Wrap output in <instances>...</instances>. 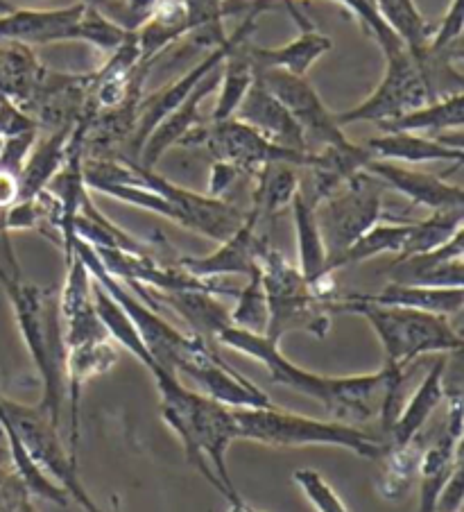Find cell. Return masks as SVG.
<instances>
[{
  "label": "cell",
  "mask_w": 464,
  "mask_h": 512,
  "mask_svg": "<svg viewBox=\"0 0 464 512\" xmlns=\"http://www.w3.org/2000/svg\"><path fill=\"white\" fill-rule=\"evenodd\" d=\"M125 173L120 182L109 184H143L166 198L173 207L179 211L182 218V227L191 229V232L202 234L211 241L222 243L243 225L245 211H240L234 204H229L225 198H211L206 193H195L191 189H184L170 179L161 177L154 170H148L136 164L132 159H125Z\"/></svg>",
  "instance_id": "cell-12"
},
{
  "label": "cell",
  "mask_w": 464,
  "mask_h": 512,
  "mask_svg": "<svg viewBox=\"0 0 464 512\" xmlns=\"http://www.w3.org/2000/svg\"><path fill=\"white\" fill-rule=\"evenodd\" d=\"M363 170L376 177L383 186L401 193L403 198H408L417 207H426L431 211L464 207L462 186L446 182L440 175H431L424 173V170H415L381 159H372Z\"/></svg>",
  "instance_id": "cell-17"
},
{
  "label": "cell",
  "mask_w": 464,
  "mask_h": 512,
  "mask_svg": "<svg viewBox=\"0 0 464 512\" xmlns=\"http://www.w3.org/2000/svg\"><path fill=\"white\" fill-rule=\"evenodd\" d=\"M365 148L372 152L374 159L394 161L403 166H417L426 161H453L455 168L462 166L464 148L462 134L426 136L415 132H383L367 139Z\"/></svg>",
  "instance_id": "cell-19"
},
{
  "label": "cell",
  "mask_w": 464,
  "mask_h": 512,
  "mask_svg": "<svg viewBox=\"0 0 464 512\" xmlns=\"http://www.w3.org/2000/svg\"><path fill=\"white\" fill-rule=\"evenodd\" d=\"M25 497L30 494L14 469L0 467V512H16Z\"/></svg>",
  "instance_id": "cell-37"
},
{
  "label": "cell",
  "mask_w": 464,
  "mask_h": 512,
  "mask_svg": "<svg viewBox=\"0 0 464 512\" xmlns=\"http://www.w3.org/2000/svg\"><path fill=\"white\" fill-rule=\"evenodd\" d=\"M240 177V170H236L234 166L222 164V161H213L211 168V179H209V193L211 198H222L231 186H234L236 179Z\"/></svg>",
  "instance_id": "cell-39"
},
{
  "label": "cell",
  "mask_w": 464,
  "mask_h": 512,
  "mask_svg": "<svg viewBox=\"0 0 464 512\" xmlns=\"http://www.w3.org/2000/svg\"><path fill=\"white\" fill-rule=\"evenodd\" d=\"M462 497H464V479L462 465L455 469L451 481L446 483L440 501H437L435 512H462Z\"/></svg>",
  "instance_id": "cell-38"
},
{
  "label": "cell",
  "mask_w": 464,
  "mask_h": 512,
  "mask_svg": "<svg viewBox=\"0 0 464 512\" xmlns=\"http://www.w3.org/2000/svg\"><path fill=\"white\" fill-rule=\"evenodd\" d=\"M186 148L191 145H204L211 152V157L222 164L234 166L240 175H254L268 164H290L297 168L313 166L315 155L308 152L281 148V145L265 139L252 127L240 123L238 118H227V121H211L200 123L188 134L184 141Z\"/></svg>",
  "instance_id": "cell-11"
},
{
  "label": "cell",
  "mask_w": 464,
  "mask_h": 512,
  "mask_svg": "<svg viewBox=\"0 0 464 512\" xmlns=\"http://www.w3.org/2000/svg\"><path fill=\"white\" fill-rule=\"evenodd\" d=\"M161 399V417L170 426L193 465L227 503L238 501L240 494L231 481L227 451L238 440L234 408L206 397L200 390L186 388L177 374L161 365L150 370Z\"/></svg>",
  "instance_id": "cell-3"
},
{
  "label": "cell",
  "mask_w": 464,
  "mask_h": 512,
  "mask_svg": "<svg viewBox=\"0 0 464 512\" xmlns=\"http://www.w3.org/2000/svg\"><path fill=\"white\" fill-rule=\"evenodd\" d=\"M14 10H16V7L12 3H7V0H0V14H10Z\"/></svg>",
  "instance_id": "cell-43"
},
{
  "label": "cell",
  "mask_w": 464,
  "mask_h": 512,
  "mask_svg": "<svg viewBox=\"0 0 464 512\" xmlns=\"http://www.w3.org/2000/svg\"><path fill=\"white\" fill-rule=\"evenodd\" d=\"M358 300L381 304V306H399V309H415L435 315H458L464 306V286L462 288H433V286H415L390 281L388 286L378 293H354Z\"/></svg>",
  "instance_id": "cell-26"
},
{
  "label": "cell",
  "mask_w": 464,
  "mask_h": 512,
  "mask_svg": "<svg viewBox=\"0 0 464 512\" xmlns=\"http://www.w3.org/2000/svg\"><path fill=\"white\" fill-rule=\"evenodd\" d=\"M73 127L46 132L37 136L25 166L19 177V202L34 200L39 193L48 189V184L57 177L68 159V141H71Z\"/></svg>",
  "instance_id": "cell-25"
},
{
  "label": "cell",
  "mask_w": 464,
  "mask_h": 512,
  "mask_svg": "<svg viewBox=\"0 0 464 512\" xmlns=\"http://www.w3.org/2000/svg\"><path fill=\"white\" fill-rule=\"evenodd\" d=\"M261 213L249 209L240 225L227 241L218 245L216 252L206 256H182L177 266L197 279H225V277H249L259 268V250L265 238H259Z\"/></svg>",
  "instance_id": "cell-15"
},
{
  "label": "cell",
  "mask_w": 464,
  "mask_h": 512,
  "mask_svg": "<svg viewBox=\"0 0 464 512\" xmlns=\"http://www.w3.org/2000/svg\"><path fill=\"white\" fill-rule=\"evenodd\" d=\"M111 510H114V512H123V508H120V499L116 497V494H114V497H111Z\"/></svg>",
  "instance_id": "cell-44"
},
{
  "label": "cell",
  "mask_w": 464,
  "mask_h": 512,
  "mask_svg": "<svg viewBox=\"0 0 464 512\" xmlns=\"http://www.w3.org/2000/svg\"><path fill=\"white\" fill-rule=\"evenodd\" d=\"M252 209L261 213V218L274 216L286 209L295 200L299 191V168L290 164H268L256 170Z\"/></svg>",
  "instance_id": "cell-29"
},
{
  "label": "cell",
  "mask_w": 464,
  "mask_h": 512,
  "mask_svg": "<svg viewBox=\"0 0 464 512\" xmlns=\"http://www.w3.org/2000/svg\"><path fill=\"white\" fill-rule=\"evenodd\" d=\"M462 229H464V207L431 211V216L426 220L410 223L406 243H403V250L394 256V261H403L408 259V256L431 252L435 247L451 241V238L458 232H462Z\"/></svg>",
  "instance_id": "cell-30"
},
{
  "label": "cell",
  "mask_w": 464,
  "mask_h": 512,
  "mask_svg": "<svg viewBox=\"0 0 464 512\" xmlns=\"http://www.w3.org/2000/svg\"><path fill=\"white\" fill-rule=\"evenodd\" d=\"M25 132H39L34 118L19 105H14L10 98L0 100V139H10V136Z\"/></svg>",
  "instance_id": "cell-36"
},
{
  "label": "cell",
  "mask_w": 464,
  "mask_h": 512,
  "mask_svg": "<svg viewBox=\"0 0 464 512\" xmlns=\"http://www.w3.org/2000/svg\"><path fill=\"white\" fill-rule=\"evenodd\" d=\"M292 481L299 485V490L304 492V497L311 501V506L317 512H349L345 501L340 499V494L331 488V483L317 469H297L292 474Z\"/></svg>",
  "instance_id": "cell-34"
},
{
  "label": "cell",
  "mask_w": 464,
  "mask_h": 512,
  "mask_svg": "<svg viewBox=\"0 0 464 512\" xmlns=\"http://www.w3.org/2000/svg\"><path fill=\"white\" fill-rule=\"evenodd\" d=\"M464 123V93H451V96L426 102L412 112L388 123L378 125L381 132H415L426 136H444L449 132H460Z\"/></svg>",
  "instance_id": "cell-27"
},
{
  "label": "cell",
  "mask_w": 464,
  "mask_h": 512,
  "mask_svg": "<svg viewBox=\"0 0 464 512\" xmlns=\"http://www.w3.org/2000/svg\"><path fill=\"white\" fill-rule=\"evenodd\" d=\"M412 220H392V223H376L372 229L356 238L345 252L329 263V272H338L342 268L358 266V263H365L369 259H376V256L383 254H394L397 256L403 250V243H406L408 232H410Z\"/></svg>",
  "instance_id": "cell-28"
},
{
  "label": "cell",
  "mask_w": 464,
  "mask_h": 512,
  "mask_svg": "<svg viewBox=\"0 0 464 512\" xmlns=\"http://www.w3.org/2000/svg\"><path fill=\"white\" fill-rule=\"evenodd\" d=\"M238 440L256 445L297 449V447H338L365 460H381L388 451L385 440L367 433L358 426L315 420L308 415L265 408H234Z\"/></svg>",
  "instance_id": "cell-5"
},
{
  "label": "cell",
  "mask_w": 464,
  "mask_h": 512,
  "mask_svg": "<svg viewBox=\"0 0 464 512\" xmlns=\"http://www.w3.org/2000/svg\"><path fill=\"white\" fill-rule=\"evenodd\" d=\"M286 7L299 28L295 39H290L288 44L277 46V48H256V46L245 44L240 50H243L249 66L254 68V73L283 71V73L297 75V78H306L308 68L333 48V39L317 30L315 25L297 10V5L292 3V0H286Z\"/></svg>",
  "instance_id": "cell-16"
},
{
  "label": "cell",
  "mask_w": 464,
  "mask_h": 512,
  "mask_svg": "<svg viewBox=\"0 0 464 512\" xmlns=\"http://www.w3.org/2000/svg\"><path fill=\"white\" fill-rule=\"evenodd\" d=\"M259 272L268 297V331L265 336L274 343L292 331H306L324 338L331 329V302L322 300L297 266L272 245L261 243Z\"/></svg>",
  "instance_id": "cell-6"
},
{
  "label": "cell",
  "mask_w": 464,
  "mask_h": 512,
  "mask_svg": "<svg viewBox=\"0 0 464 512\" xmlns=\"http://www.w3.org/2000/svg\"><path fill=\"white\" fill-rule=\"evenodd\" d=\"M256 78L288 109L292 121L302 132L304 150L308 155L351 143L345 130L335 121V114L326 109L320 93L306 78H297V75L283 71H256Z\"/></svg>",
  "instance_id": "cell-13"
},
{
  "label": "cell",
  "mask_w": 464,
  "mask_h": 512,
  "mask_svg": "<svg viewBox=\"0 0 464 512\" xmlns=\"http://www.w3.org/2000/svg\"><path fill=\"white\" fill-rule=\"evenodd\" d=\"M268 7H270L268 0H256V3L249 7L247 19L238 25L236 32L227 34V39L222 41V44L213 46L209 53L204 55V59H200L193 68H188L184 75H179L175 82H170L168 87H163L161 91L154 93V96L141 100L139 112H136L134 132L130 136L132 161H139L143 143L152 134L154 127H157L170 112H175V109L182 105V102L191 96L197 87H200V82L206 78V75H211L216 68L225 64L240 46L247 44L249 34H252L256 25V19H259Z\"/></svg>",
  "instance_id": "cell-9"
},
{
  "label": "cell",
  "mask_w": 464,
  "mask_h": 512,
  "mask_svg": "<svg viewBox=\"0 0 464 512\" xmlns=\"http://www.w3.org/2000/svg\"><path fill=\"white\" fill-rule=\"evenodd\" d=\"M290 211H292V225H295L297 254H299L297 268L322 300L333 302L338 295H335L333 275L329 272V254H326L320 225H317L315 204L308 202L304 195L297 191L295 200L290 204Z\"/></svg>",
  "instance_id": "cell-21"
},
{
  "label": "cell",
  "mask_w": 464,
  "mask_h": 512,
  "mask_svg": "<svg viewBox=\"0 0 464 512\" xmlns=\"http://www.w3.org/2000/svg\"><path fill=\"white\" fill-rule=\"evenodd\" d=\"M383 189L365 170H360L338 191L315 207L317 225L329 254V263L363 236L367 229L383 220Z\"/></svg>",
  "instance_id": "cell-10"
},
{
  "label": "cell",
  "mask_w": 464,
  "mask_h": 512,
  "mask_svg": "<svg viewBox=\"0 0 464 512\" xmlns=\"http://www.w3.org/2000/svg\"><path fill=\"white\" fill-rule=\"evenodd\" d=\"M84 7H89V10H96L102 16H107L109 21L116 23V16H118V7H120V0H80Z\"/></svg>",
  "instance_id": "cell-40"
},
{
  "label": "cell",
  "mask_w": 464,
  "mask_h": 512,
  "mask_svg": "<svg viewBox=\"0 0 464 512\" xmlns=\"http://www.w3.org/2000/svg\"><path fill=\"white\" fill-rule=\"evenodd\" d=\"M229 512H265V510H256L252 506H247L243 499H238V501L229 503Z\"/></svg>",
  "instance_id": "cell-41"
},
{
  "label": "cell",
  "mask_w": 464,
  "mask_h": 512,
  "mask_svg": "<svg viewBox=\"0 0 464 512\" xmlns=\"http://www.w3.org/2000/svg\"><path fill=\"white\" fill-rule=\"evenodd\" d=\"M216 343L265 365L274 383L315 399L333 422L354 426L381 420L383 433H388L394 417L401 411V388L408 377V368L383 363V368L372 374L324 377L292 363L279 349V343L268 336L252 334L234 324L220 331Z\"/></svg>",
  "instance_id": "cell-1"
},
{
  "label": "cell",
  "mask_w": 464,
  "mask_h": 512,
  "mask_svg": "<svg viewBox=\"0 0 464 512\" xmlns=\"http://www.w3.org/2000/svg\"><path fill=\"white\" fill-rule=\"evenodd\" d=\"M462 28H464V12H462V0H453L449 12L444 14L440 25H435L428 39L426 48L431 50H446L462 46Z\"/></svg>",
  "instance_id": "cell-35"
},
{
  "label": "cell",
  "mask_w": 464,
  "mask_h": 512,
  "mask_svg": "<svg viewBox=\"0 0 464 512\" xmlns=\"http://www.w3.org/2000/svg\"><path fill=\"white\" fill-rule=\"evenodd\" d=\"M229 318L234 327L265 336L270 313H268V297H265L259 268L247 277V284L243 288H238L236 306L229 311Z\"/></svg>",
  "instance_id": "cell-33"
},
{
  "label": "cell",
  "mask_w": 464,
  "mask_h": 512,
  "mask_svg": "<svg viewBox=\"0 0 464 512\" xmlns=\"http://www.w3.org/2000/svg\"><path fill=\"white\" fill-rule=\"evenodd\" d=\"M446 365H449V361H446V356L442 354L431 368H428L426 377L421 379L415 390V395L401 406L399 415L394 417V422L390 424L388 433H385V445L401 447L415 440L417 435H421L424 426L437 411V406H440L446 397Z\"/></svg>",
  "instance_id": "cell-24"
},
{
  "label": "cell",
  "mask_w": 464,
  "mask_h": 512,
  "mask_svg": "<svg viewBox=\"0 0 464 512\" xmlns=\"http://www.w3.org/2000/svg\"><path fill=\"white\" fill-rule=\"evenodd\" d=\"M374 7L408 48L417 50L428 44L433 25L426 23L412 0H374Z\"/></svg>",
  "instance_id": "cell-32"
},
{
  "label": "cell",
  "mask_w": 464,
  "mask_h": 512,
  "mask_svg": "<svg viewBox=\"0 0 464 512\" xmlns=\"http://www.w3.org/2000/svg\"><path fill=\"white\" fill-rule=\"evenodd\" d=\"M331 313L360 315L381 340L385 363L397 368H410L419 356L426 354H458L464 345L458 329L446 315L372 304L358 300L354 293L335 297Z\"/></svg>",
  "instance_id": "cell-4"
},
{
  "label": "cell",
  "mask_w": 464,
  "mask_h": 512,
  "mask_svg": "<svg viewBox=\"0 0 464 512\" xmlns=\"http://www.w3.org/2000/svg\"><path fill=\"white\" fill-rule=\"evenodd\" d=\"M390 279L399 284L462 288L464 286V229L431 252L408 256L390 266Z\"/></svg>",
  "instance_id": "cell-20"
},
{
  "label": "cell",
  "mask_w": 464,
  "mask_h": 512,
  "mask_svg": "<svg viewBox=\"0 0 464 512\" xmlns=\"http://www.w3.org/2000/svg\"><path fill=\"white\" fill-rule=\"evenodd\" d=\"M16 512H37L34 510V503H32V497H25L23 501H21V506H19V510Z\"/></svg>",
  "instance_id": "cell-42"
},
{
  "label": "cell",
  "mask_w": 464,
  "mask_h": 512,
  "mask_svg": "<svg viewBox=\"0 0 464 512\" xmlns=\"http://www.w3.org/2000/svg\"><path fill=\"white\" fill-rule=\"evenodd\" d=\"M383 78L369 96L347 112L335 114V121L345 130L349 123H388L392 118L412 112L426 102L437 100L419 55L408 46L383 53Z\"/></svg>",
  "instance_id": "cell-7"
},
{
  "label": "cell",
  "mask_w": 464,
  "mask_h": 512,
  "mask_svg": "<svg viewBox=\"0 0 464 512\" xmlns=\"http://www.w3.org/2000/svg\"><path fill=\"white\" fill-rule=\"evenodd\" d=\"M446 424L442 433L424 447L417 467L419 479V506L417 512H435L446 483L460 463V442H462V392L455 386L449 390L446 386Z\"/></svg>",
  "instance_id": "cell-14"
},
{
  "label": "cell",
  "mask_w": 464,
  "mask_h": 512,
  "mask_svg": "<svg viewBox=\"0 0 464 512\" xmlns=\"http://www.w3.org/2000/svg\"><path fill=\"white\" fill-rule=\"evenodd\" d=\"M234 118L263 134L268 141L281 145V148L306 152L297 123L292 121L290 112L281 105L279 98L263 87L259 78L254 80L252 87L247 89L245 98L240 100Z\"/></svg>",
  "instance_id": "cell-23"
},
{
  "label": "cell",
  "mask_w": 464,
  "mask_h": 512,
  "mask_svg": "<svg viewBox=\"0 0 464 512\" xmlns=\"http://www.w3.org/2000/svg\"><path fill=\"white\" fill-rule=\"evenodd\" d=\"M0 411L10 420L12 429L21 438L25 449L30 451L41 472L50 476L73 501L80 503L84 512H102L80 481L77 458L71 456L68 445L59 435V426L50 422L48 415L41 413L37 406H25L5 397L3 392H0Z\"/></svg>",
  "instance_id": "cell-8"
},
{
  "label": "cell",
  "mask_w": 464,
  "mask_h": 512,
  "mask_svg": "<svg viewBox=\"0 0 464 512\" xmlns=\"http://www.w3.org/2000/svg\"><path fill=\"white\" fill-rule=\"evenodd\" d=\"M136 297H141L152 309H157V304L168 306L170 311H175L191 327V334L213 347L218 345L216 338L220 331L231 324L227 306L218 300V295L204 293V290H177V293L141 290Z\"/></svg>",
  "instance_id": "cell-22"
},
{
  "label": "cell",
  "mask_w": 464,
  "mask_h": 512,
  "mask_svg": "<svg viewBox=\"0 0 464 512\" xmlns=\"http://www.w3.org/2000/svg\"><path fill=\"white\" fill-rule=\"evenodd\" d=\"M240 48L227 59L225 66H222V80H220V87L216 91L218 100H216V109H213V114H211V121H227V118H234L240 100L245 98L247 89L252 87L256 80L254 68L249 66V62Z\"/></svg>",
  "instance_id": "cell-31"
},
{
  "label": "cell",
  "mask_w": 464,
  "mask_h": 512,
  "mask_svg": "<svg viewBox=\"0 0 464 512\" xmlns=\"http://www.w3.org/2000/svg\"><path fill=\"white\" fill-rule=\"evenodd\" d=\"M222 66L216 68L211 75H206V78L200 82V87H197L191 96H188L182 105L175 109V112H170L157 127H154L152 134L143 143L141 155L136 164L148 170H154V166L159 164L161 157L166 155L168 150L177 148V145H184L188 134L202 123V114H200L202 102L209 96H213L220 87Z\"/></svg>",
  "instance_id": "cell-18"
},
{
  "label": "cell",
  "mask_w": 464,
  "mask_h": 512,
  "mask_svg": "<svg viewBox=\"0 0 464 512\" xmlns=\"http://www.w3.org/2000/svg\"><path fill=\"white\" fill-rule=\"evenodd\" d=\"M7 268L0 266V286L12 304L16 327L41 381L37 408L55 426L66 406V340L57 286H39L23 277L10 234L0 236Z\"/></svg>",
  "instance_id": "cell-2"
}]
</instances>
